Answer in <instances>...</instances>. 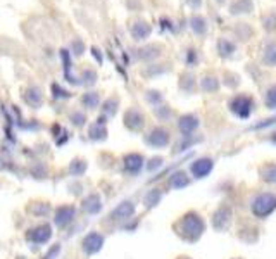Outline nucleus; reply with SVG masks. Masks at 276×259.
I'll use <instances>...</instances> for the list:
<instances>
[{"label": "nucleus", "mask_w": 276, "mask_h": 259, "mask_svg": "<svg viewBox=\"0 0 276 259\" xmlns=\"http://www.w3.org/2000/svg\"><path fill=\"white\" fill-rule=\"evenodd\" d=\"M143 166V157L140 154H130L125 157V169H128L130 173H138Z\"/></svg>", "instance_id": "9d476101"}, {"label": "nucleus", "mask_w": 276, "mask_h": 259, "mask_svg": "<svg viewBox=\"0 0 276 259\" xmlns=\"http://www.w3.org/2000/svg\"><path fill=\"white\" fill-rule=\"evenodd\" d=\"M50 235H52L50 226L40 225V226L33 228V230L29 232V234H28V239H29V240H33V242H37V244H42V242H47Z\"/></svg>", "instance_id": "6e6552de"}, {"label": "nucleus", "mask_w": 276, "mask_h": 259, "mask_svg": "<svg viewBox=\"0 0 276 259\" xmlns=\"http://www.w3.org/2000/svg\"><path fill=\"white\" fill-rule=\"evenodd\" d=\"M171 185L174 188H183L188 185V178L185 173H176L173 175V178H171Z\"/></svg>", "instance_id": "4be33fe9"}, {"label": "nucleus", "mask_w": 276, "mask_h": 259, "mask_svg": "<svg viewBox=\"0 0 276 259\" xmlns=\"http://www.w3.org/2000/svg\"><path fill=\"white\" fill-rule=\"evenodd\" d=\"M85 209L88 211V213H97L100 209V200L97 195H90L88 199L85 200Z\"/></svg>", "instance_id": "5701e85b"}, {"label": "nucleus", "mask_w": 276, "mask_h": 259, "mask_svg": "<svg viewBox=\"0 0 276 259\" xmlns=\"http://www.w3.org/2000/svg\"><path fill=\"white\" fill-rule=\"evenodd\" d=\"M161 197H163V194H161V190H157V188H154V190H150L145 197V206L147 208H154V206L159 203Z\"/></svg>", "instance_id": "412c9836"}, {"label": "nucleus", "mask_w": 276, "mask_h": 259, "mask_svg": "<svg viewBox=\"0 0 276 259\" xmlns=\"http://www.w3.org/2000/svg\"><path fill=\"white\" fill-rule=\"evenodd\" d=\"M195 63H197V52L194 49H190V50H188V54H187V64L192 66Z\"/></svg>", "instance_id": "bb28decb"}, {"label": "nucleus", "mask_w": 276, "mask_h": 259, "mask_svg": "<svg viewBox=\"0 0 276 259\" xmlns=\"http://www.w3.org/2000/svg\"><path fill=\"white\" fill-rule=\"evenodd\" d=\"M24 100H26V102H28L29 105H32V107H38V105L42 104V94H40V90H38V89L26 90Z\"/></svg>", "instance_id": "f3484780"}, {"label": "nucleus", "mask_w": 276, "mask_h": 259, "mask_svg": "<svg viewBox=\"0 0 276 259\" xmlns=\"http://www.w3.org/2000/svg\"><path fill=\"white\" fill-rule=\"evenodd\" d=\"M261 178L276 185V164H266L264 168H261Z\"/></svg>", "instance_id": "a211bd4d"}, {"label": "nucleus", "mask_w": 276, "mask_h": 259, "mask_svg": "<svg viewBox=\"0 0 276 259\" xmlns=\"http://www.w3.org/2000/svg\"><path fill=\"white\" fill-rule=\"evenodd\" d=\"M187 4L192 9H200V6H202V0H187Z\"/></svg>", "instance_id": "c756f323"}, {"label": "nucleus", "mask_w": 276, "mask_h": 259, "mask_svg": "<svg viewBox=\"0 0 276 259\" xmlns=\"http://www.w3.org/2000/svg\"><path fill=\"white\" fill-rule=\"evenodd\" d=\"M273 142H276V133H274V137H273Z\"/></svg>", "instance_id": "473e14b6"}, {"label": "nucleus", "mask_w": 276, "mask_h": 259, "mask_svg": "<svg viewBox=\"0 0 276 259\" xmlns=\"http://www.w3.org/2000/svg\"><path fill=\"white\" fill-rule=\"evenodd\" d=\"M125 121H126V126L131 128L133 131H137L143 126V116H142V112H140L138 109H131V111L126 112Z\"/></svg>", "instance_id": "1a4fd4ad"}, {"label": "nucleus", "mask_w": 276, "mask_h": 259, "mask_svg": "<svg viewBox=\"0 0 276 259\" xmlns=\"http://www.w3.org/2000/svg\"><path fill=\"white\" fill-rule=\"evenodd\" d=\"M102 120H99L97 123H94V125L90 126V138H95V140H100V138H104L107 135V130L104 128V125H102Z\"/></svg>", "instance_id": "6ab92c4d"}, {"label": "nucleus", "mask_w": 276, "mask_h": 259, "mask_svg": "<svg viewBox=\"0 0 276 259\" xmlns=\"http://www.w3.org/2000/svg\"><path fill=\"white\" fill-rule=\"evenodd\" d=\"M200 85H202V89H204L205 92H214V90H218L220 83H218V80H216L214 76H205Z\"/></svg>", "instance_id": "b1692460"}, {"label": "nucleus", "mask_w": 276, "mask_h": 259, "mask_svg": "<svg viewBox=\"0 0 276 259\" xmlns=\"http://www.w3.org/2000/svg\"><path fill=\"white\" fill-rule=\"evenodd\" d=\"M145 142L152 147H166L169 143V131L164 128H154L145 137Z\"/></svg>", "instance_id": "20e7f679"}, {"label": "nucleus", "mask_w": 276, "mask_h": 259, "mask_svg": "<svg viewBox=\"0 0 276 259\" xmlns=\"http://www.w3.org/2000/svg\"><path fill=\"white\" fill-rule=\"evenodd\" d=\"M148 35H150V26L143 23V21H138V23L131 26V37H133L135 40H145Z\"/></svg>", "instance_id": "f8f14e48"}, {"label": "nucleus", "mask_w": 276, "mask_h": 259, "mask_svg": "<svg viewBox=\"0 0 276 259\" xmlns=\"http://www.w3.org/2000/svg\"><path fill=\"white\" fill-rule=\"evenodd\" d=\"M218 50H220V55L228 57L235 52V45L230 40H226V38H221V40L218 42Z\"/></svg>", "instance_id": "aec40b11"}, {"label": "nucleus", "mask_w": 276, "mask_h": 259, "mask_svg": "<svg viewBox=\"0 0 276 259\" xmlns=\"http://www.w3.org/2000/svg\"><path fill=\"white\" fill-rule=\"evenodd\" d=\"M133 213H135V206H133V204H131V203H122V204H119V208L114 209L112 218L126 219V218H130Z\"/></svg>", "instance_id": "2eb2a0df"}, {"label": "nucleus", "mask_w": 276, "mask_h": 259, "mask_svg": "<svg viewBox=\"0 0 276 259\" xmlns=\"http://www.w3.org/2000/svg\"><path fill=\"white\" fill-rule=\"evenodd\" d=\"M262 59H264V63L268 66L274 68L276 66V43H268V45L264 47V50H262Z\"/></svg>", "instance_id": "dca6fc26"}, {"label": "nucleus", "mask_w": 276, "mask_h": 259, "mask_svg": "<svg viewBox=\"0 0 276 259\" xmlns=\"http://www.w3.org/2000/svg\"><path fill=\"white\" fill-rule=\"evenodd\" d=\"M212 166H214L212 159L202 157V159H197L195 162H192V173H194L195 178H204L212 171Z\"/></svg>", "instance_id": "423d86ee"}, {"label": "nucleus", "mask_w": 276, "mask_h": 259, "mask_svg": "<svg viewBox=\"0 0 276 259\" xmlns=\"http://www.w3.org/2000/svg\"><path fill=\"white\" fill-rule=\"evenodd\" d=\"M102 244H104V237L102 235L90 234L85 240H83V249H85L86 254H94V252H97L100 247H102Z\"/></svg>", "instance_id": "0eeeda50"}, {"label": "nucleus", "mask_w": 276, "mask_h": 259, "mask_svg": "<svg viewBox=\"0 0 276 259\" xmlns=\"http://www.w3.org/2000/svg\"><path fill=\"white\" fill-rule=\"evenodd\" d=\"M190 28L195 35H205V32H207V21L202 16H192Z\"/></svg>", "instance_id": "4468645a"}, {"label": "nucleus", "mask_w": 276, "mask_h": 259, "mask_svg": "<svg viewBox=\"0 0 276 259\" xmlns=\"http://www.w3.org/2000/svg\"><path fill=\"white\" fill-rule=\"evenodd\" d=\"M252 213L257 218H266L276 209V195L273 194H259L251 204Z\"/></svg>", "instance_id": "f03ea898"}, {"label": "nucleus", "mask_w": 276, "mask_h": 259, "mask_svg": "<svg viewBox=\"0 0 276 259\" xmlns=\"http://www.w3.org/2000/svg\"><path fill=\"white\" fill-rule=\"evenodd\" d=\"M266 107L268 109H276V85L266 92Z\"/></svg>", "instance_id": "393cba45"}, {"label": "nucleus", "mask_w": 276, "mask_h": 259, "mask_svg": "<svg viewBox=\"0 0 276 259\" xmlns=\"http://www.w3.org/2000/svg\"><path fill=\"white\" fill-rule=\"evenodd\" d=\"M81 100L86 107H95V105L99 104V95L97 94H86V95H83Z\"/></svg>", "instance_id": "a878e982"}, {"label": "nucleus", "mask_w": 276, "mask_h": 259, "mask_svg": "<svg viewBox=\"0 0 276 259\" xmlns=\"http://www.w3.org/2000/svg\"><path fill=\"white\" fill-rule=\"evenodd\" d=\"M150 162H152V164H148V169H154V168H157V166L163 164V159H159V157H157V159H152Z\"/></svg>", "instance_id": "7c9ffc66"}, {"label": "nucleus", "mask_w": 276, "mask_h": 259, "mask_svg": "<svg viewBox=\"0 0 276 259\" xmlns=\"http://www.w3.org/2000/svg\"><path fill=\"white\" fill-rule=\"evenodd\" d=\"M273 123H276V118H271V120H268V121L259 123V125H256V126H254V128H256V130H259V128H266V126L273 125Z\"/></svg>", "instance_id": "c85d7f7f"}, {"label": "nucleus", "mask_w": 276, "mask_h": 259, "mask_svg": "<svg viewBox=\"0 0 276 259\" xmlns=\"http://www.w3.org/2000/svg\"><path fill=\"white\" fill-rule=\"evenodd\" d=\"M204 221L197 213H188L178 223V234L188 242H195L204 234Z\"/></svg>", "instance_id": "f257e3e1"}, {"label": "nucleus", "mask_w": 276, "mask_h": 259, "mask_svg": "<svg viewBox=\"0 0 276 259\" xmlns=\"http://www.w3.org/2000/svg\"><path fill=\"white\" fill-rule=\"evenodd\" d=\"M147 99L150 100V102H159V100H163V97H161V94L159 92H148L147 94Z\"/></svg>", "instance_id": "cd10ccee"}, {"label": "nucleus", "mask_w": 276, "mask_h": 259, "mask_svg": "<svg viewBox=\"0 0 276 259\" xmlns=\"http://www.w3.org/2000/svg\"><path fill=\"white\" fill-rule=\"evenodd\" d=\"M178 128L185 137H190L194 131L199 128V118L194 116V114H187V116H181L178 120Z\"/></svg>", "instance_id": "39448f33"}, {"label": "nucleus", "mask_w": 276, "mask_h": 259, "mask_svg": "<svg viewBox=\"0 0 276 259\" xmlns=\"http://www.w3.org/2000/svg\"><path fill=\"white\" fill-rule=\"evenodd\" d=\"M252 107H254V102L251 97H247V95H236V97L231 99V102H230L231 112H233L235 116H238L240 120L251 118Z\"/></svg>", "instance_id": "7ed1b4c3"}, {"label": "nucleus", "mask_w": 276, "mask_h": 259, "mask_svg": "<svg viewBox=\"0 0 276 259\" xmlns=\"http://www.w3.org/2000/svg\"><path fill=\"white\" fill-rule=\"evenodd\" d=\"M57 252H59V245H55V247H54V251H52V252H49V254H47V257L45 259H52V257H54L55 256V254Z\"/></svg>", "instance_id": "2f4dec72"}, {"label": "nucleus", "mask_w": 276, "mask_h": 259, "mask_svg": "<svg viewBox=\"0 0 276 259\" xmlns=\"http://www.w3.org/2000/svg\"><path fill=\"white\" fill-rule=\"evenodd\" d=\"M218 2H220V4H223V2H225V0H218Z\"/></svg>", "instance_id": "72a5a7b5"}, {"label": "nucleus", "mask_w": 276, "mask_h": 259, "mask_svg": "<svg viewBox=\"0 0 276 259\" xmlns=\"http://www.w3.org/2000/svg\"><path fill=\"white\" fill-rule=\"evenodd\" d=\"M252 0H235L231 4V14H249V12H252Z\"/></svg>", "instance_id": "ddd939ff"}, {"label": "nucleus", "mask_w": 276, "mask_h": 259, "mask_svg": "<svg viewBox=\"0 0 276 259\" xmlns=\"http://www.w3.org/2000/svg\"><path fill=\"white\" fill-rule=\"evenodd\" d=\"M74 218V208L71 206H66V208H60L55 214V223L59 226H66L69 221H73Z\"/></svg>", "instance_id": "9b49d317"}]
</instances>
